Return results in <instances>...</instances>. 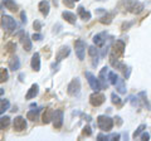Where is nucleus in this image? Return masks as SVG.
Returning a JSON list of instances; mask_svg holds the SVG:
<instances>
[{
	"instance_id": "obj_1",
	"label": "nucleus",
	"mask_w": 151,
	"mask_h": 141,
	"mask_svg": "<svg viewBox=\"0 0 151 141\" xmlns=\"http://www.w3.org/2000/svg\"><path fill=\"white\" fill-rule=\"evenodd\" d=\"M97 125L102 131H111L113 127V120L111 119L110 116H106V115H101L97 117Z\"/></svg>"
},
{
	"instance_id": "obj_2",
	"label": "nucleus",
	"mask_w": 151,
	"mask_h": 141,
	"mask_svg": "<svg viewBox=\"0 0 151 141\" xmlns=\"http://www.w3.org/2000/svg\"><path fill=\"white\" fill-rule=\"evenodd\" d=\"M1 28L4 30H6L8 33H12L17 28V22L13 17L10 15H3L1 17Z\"/></svg>"
},
{
	"instance_id": "obj_3",
	"label": "nucleus",
	"mask_w": 151,
	"mask_h": 141,
	"mask_svg": "<svg viewBox=\"0 0 151 141\" xmlns=\"http://www.w3.org/2000/svg\"><path fill=\"white\" fill-rule=\"evenodd\" d=\"M67 92L69 96H78L79 95V92H81V81H79L78 77H76L70 81V83L67 87Z\"/></svg>"
},
{
	"instance_id": "obj_4",
	"label": "nucleus",
	"mask_w": 151,
	"mask_h": 141,
	"mask_svg": "<svg viewBox=\"0 0 151 141\" xmlns=\"http://www.w3.org/2000/svg\"><path fill=\"white\" fill-rule=\"evenodd\" d=\"M86 42L82 40V39H77L74 42V49H76V54L79 60H83L84 59V54H86Z\"/></svg>"
},
{
	"instance_id": "obj_5",
	"label": "nucleus",
	"mask_w": 151,
	"mask_h": 141,
	"mask_svg": "<svg viewBox=\"0 0 151 141\" xmlns=\"http://www.w3.org/2000/svg\"><path fill=\"white\" fill-rule=\"evenodd\" d=\"M124 52H125V43L124 40H116L112 45V54L111 57H116L119 58L121 55H124Z\"/></svg>"
},
{
	"instance_id": "obj_6",
	"label": "nucleus",
	"mask_w": 151,
	"mask_h": 141,
	"mask_svg": "<svg viewBox=\"0 0 151 141\" xmlns=\"http://www.w3.org/2000/svg\"><path fill=\"white\" fill-rule=\"evenodd\" d=\"M106 100V97L103 93H101L100 91L98 92H93L91 96H89V103L93 106V107H98V106H101L103 102H105Z\"/></svg>"
},
{
	"instance_id": "obj_7",
	"label": "nucleus",
	"mask_w": 151,
	"mask_h": 141,
	"mask_svg": "<svg viewBox=\"0 0 151 141\" xmlns=\"http://www.w3.org/2000/svg\"><path fill=\"white\" fill-rule=\"evenodd\" d=\"M84 76H86L87 81H88V83H89V86H91V88H92L94 92H98V91H100L101 88H102V87H101V83H100V79L94 77L91 72H86V73H84Z\"/></svg>"
},
{
	"instance_id": "obj_8",
	"label": "nucleus",
	"mask_w": 151,
	"mask_h": 141,
	"mask_svg": "<svg viewBox=\"0 0 151 141\" xmlns=\"http://www.w3.org/2000/svg\"><path fill=\"white\" fill-rule=\"evenodd\" d=\"M69 53H70L69 47L68 45H62L55 54V63H60L63 59H65V57H68Z\"/></svg>"
},
{
	"instance_id": "obj_9",
	"label": "nucleus",
	"mask_w": 151,
	"mask_h": 141,
	"mask_svg": "<svg viewBox=\"0 0 151 141\" xmlns=\"http://www.w3.org/2000/svg\"><path fill=\"white\" fill-rule=\"evenodd\" d=\"M53 126L54 129H60L63 125V111L62 110H55L54 111V115H53Z\"/></svg>"
},
{
	"instance_id": "obj_10",
	"label": "nucleus",
	"mask_w": 151,
	"mask_h": 141,
	"mask_svg": "<svg viewBox=\"0 0 151 141\" xmlns=\"http://www.w3.org/2000/svg\"><path fill=\"white\" fill-rule=\"evenodd\" d=\"M13 126H14V130L20 132V131H24L27 129V121L23 116H17L15 119H14Z\"/></svg>"
},
{
	"instance_id": "obj_11",
	"label": "nucleus",
	"mask_w": 151,
	"mask_h": 141,
	"mask_svg": "<svg viewBox=\"0 0 151 141\" xmlns=\"http://www.w3.org/2000/svg\"><path fill=\"white\" fill-rule=\"evenodd\" d=\"M20 43L23 45V48H24V50H27V52L32 50V39L28 33H23L20 35Z\"/></svg>"
},
{
	"instance_id": "obj_12",
	"label": "nucleus",
	"mask_w": 151,
	"mask_h": 141,
	"mask_svg": "<svg viewBox=\"0 0 151 141\" xmlns=\"http://www.w3.org/2000/svg\"><path fill=\"white\" fill-rule=\"evenodd\" d=\"M98 79H100V83H101V87L102 88H107L108 87V83H107V79H108V68L107 67H103L100 70V76H98Z\"/></svg>"
},
{
	"instance_id": "obj_13",
	"label": "nucleus",
	"mask_w": 151,
	"mask_h": 141,
	"mask_svg": "<svg viewBox=\"0 0 151 141\" xmlns=\"http://www.w3.org/2000/svg\"><path fill=\"white\" fill-rule=\"evenodd\" d=\"M30 65H32L33 70H35V72H39L40 70V54L38 53V52H35V53L33 54Z\"/></svg>"
},
{
	"instance_id": "obj_14",
	"label": "nucleus",
	"mask_w": 151,
	"mask_h": 141,
	"mask_svg": "<svg viewBox=\"0 0 151 141\" xmlns=\"http://www.w3.org/2000/svg\"><path fill=\"white\" fill-rule=\"evenodd\" d=\"M38 93H39V86H38V83L32 84V87L28 90L27 95H25V100H32V98H35L38 96Z\"/></svg>"
},
{
	"instance_id": "obj_15",
	"label": "nucleus",
	"mask_w": 151,
	"mask_h": 141,
	"mask_svg": "<svg viewBox=\"0 0 151 141\" xmlns=\"http://www.w3.org/2000/svg\"><path fill=\"white\" fill-rule=\"evenodd\" d=\"M38 8H39V12L43 14L44 17H48L49 9H50V5H49L48 0H42V1L39 3V5H38Z\"/></svg>"
},
{
	"instance_id": "obj_16",
	"label": "nucleus",
	"mask_w": 151,
	"mask_h": 141,
	"mask_svg": "<svg viewBox=\"0 0 151 141\" xmlns=\"http://www.w3.org/2000/svg\"><path fill=\"white\" fill-rule=\"evenodd\" d=\"M88 53L89 55L93 58L92 59V65L93 67H97V64H98V49L96 48V47H89L88 48Z\"/></svg>"
},
{
	"instance_id": "obj_17",
	"label": "nucleus",
	"mask_w": 151,
	"mask_h": 141,
	"mask_svg": "<svg viewBox=\"0 0 151 141\" xmlns=\"http://www.w3.org/2000/svg\"><path fill=\"white\" fill-rule=\"evenodd\" d=\"M53 115H54V110L50 109V107H48V109H45L44 114H43V124H49V122H52V120H53Z\"/></svg>"
},
{
	"instance_id": "obj_18",
	"label": "nucleus",
	"mask_w": 151,
	"mask_h": 141,
	"mask_svg": "<svg viewBox=\"0 0 151 141\" xmlns=\"http://www.w3.org/2000/svg\"><path fill=\"white\" fill-rule=\"evenodd\" d=\"M106 42V34L105 33H100L93 37V43L96 44V47H103Z\"/></svg>"
},
{
	"instance_id": "obj_19",
	"label": "nucleus",
	"mask_w": 151,
	"mask_h": 141,
	"mask_svg": "<svg viewBox=\"0 0 151 141\" xmlns=\"http://www.w3.org/2000/svg\"><path fill=\"white\" fill-rule=\"evenodd\" d=\"M62 17L65 22L69 23V24H76V22H77V17H76V14H73L72 12H63Z\"/></svg>"
},
{
	"instance_id": "obj_20",
	"label": "nucleus",
	"mask_w": 151,
	"mask_h": 141,
	"mask_svg": "<svg viewBox=\"0 0 151 141\" xmlns=\"http://www.w3.org/2000/svg\"><path fill=\"white\" fill-rule=\"evenodd\" d=\"M78 15L81 17V19H83L84 22H88L89 19H91V17H92V14L89 13L88 10H86L83 6H78Z\"/></svg>"
},
{
	"instance_id": "obj_21",
	"label": "nucleus",
	"mask_w": 151,
	"mask_h": 141,
	"mask_svg": "<svg viewBox=\"0 0 151 141\" xmlns=\"http://www.w3.org/2000/svg\"><path fill=\"white\" fill-rule=\"evenodd\" d=\"M20 68V60L18 57H12L9 59V69L10 70H18Z\"/></svg>"
},
{
	"instance_id": "obj_22",
	"label": "nucleus",
	"mask_w": 151,
	"mask_h": 141,
	"mask_svg": "<svg viewBox=\"0 0 151 141\" xmlns=\"http://www.w3.org/2000/svg\"><path fill=\"white\" fill-rule=\"evenodd\" d=\"M39 114H40V109L30 110V111H28V114H27V119L30 121H37L39 119Z\"/></svg>"
},
{
	"instance_id": "obj_23",
	"label": "nucleus",
	"mask_w": 151,
	"mask_h": 141,
	"mask_svg": "<svg viewBox=\"0 0 151 141\" xmlns=\"http://www.w3.org/2000/svg\"><path fill=\"white\" fill-rule=\"evenodd\" d=\"M3 4H4V6H5L6 9H9L10 12H17L18 10V5L15 4L14 0H3Z\"/></svg>"
},
{
	"instance_id": "obj_24",
	"label": "nucleus",
	"mask_w": 151,
	"mask_h": 141,
	"mask_svg": "<svg viewBox=\"0 0 151 141\" xmlns=\"http://www.w3.org/2000/svg\"><path fill=\"white\" fill-rule=\"evenodd\" d=\"M10 107V102L6 98H0V115H3Z\"/></svg>"
},
{
	"instance_id": "obj_25",
	"label": "nucleus",
	"mask_w": 151,
	"mask_h": 141,
	"mask_svg": "<svg viewBox=\"0 0 151 141\" xmlns=\"http://www.w3.org/2000/svg\"><path fill=\"white\" fill-rule=\"evenodd\" d=\"M116 90L119 91L120 93H122V95H125L126 93V84H125V81L122 78H119V81L116 82Z\"/></svg>"
},
{
	"instance_id": "obj_26",
	"label": "nucleus",
	"mask_w": 151,
	"mask_h": 141,
	"mask_svg": "<svg viewBox=\"0 0 151 141\" xmlns=\"http://www.w3.org/2000/svg\"><path fill=\"white\" fill-rule=\"evenodd\" d=\"M9 125H10V117L9 116L0 117V129H6Z\"/></svg>"
},
{
	"instance_id": "obj_27",
	"label": "nucleus",
	"mask_w": 151,
	"mask_h": 141,
	"mask_svg": "<svg viewBox=\"0 0 151 141\" xmlns=\"http://www.w3.org/2000/svg\"><path fill=\"white\" fill-rule=\"evenodd\" d=\"M9 78V73L6 68H0V83L6 82Z\"/></svg>"
},
{
	"instance_id": "obj_28",
	"label": "nucleus",
	"mask_w": 151,
	"mask_h": 141,
	"mask_svg": "<svg viewBox=\"0 0 151 141\" xmlns=\"http://www.w3.org/2000/svg\"><path fill=\"white\" fill-rule=\"evenodd\" d=\"M108 81H110L111 84H113V86H115L116 82L119 81V76H117L115 72H112V70H111V72H108Z\"/></svg>"
},
{
	"instance_id": "obj_29",
	"label": "nucleus",
	"mask_w": 151,
	"mask_h": 141,
	"mask_svg": "<svg viewBox=\"0 0 151 141\" xmlns=\"http://www.w3.org/2000/svg\"><path fill=\"white\" fill-rule=\"evenodd\" d=\"M5 48H6V52H9V53H14V52H15V49H17V44L13 43V42H9Z\"/></svg>"
},
{
	"instance_id": "obj_30",
	"label": "nucleus",
	"mask_w": 151,
	"mask_h": 141,
	"mask_svg": "<svg viewBox=\"0 0 151 141\" xmlns=\"http://www.w3.org/2000/svg\"><path fill=\"white\" fill-rule=\"evenodd\" d=\"M145 129H146V125H144V124H142V125H140L139 127L136 129V131L134 132V135H132V136H134V139H136V137H137V136H139L141 132H142V131H144Z\"/></svg>"
},
{
	"instance_id": "obj_31",
	"label": "nucleus",
	"mask_w": 151,
	"mask_h": 141,
	"mask_svg": "<svg viewBox=\"0 0 151 141\" xmlns=\"http://www.w3.org/2000/svg\"><path fill=\"white\" fill-rule=\"evenodd\" d=\"M100 22L102 23V24H110V23L112 22V15H107V14H106L105 17L101 18Z\"/></svg>"
},
{
	"instance_id": "obj_32",
	"label": "nucleus",
	"mask_w": 151,
	"mask_h": 141,
	"mask_svg": "<svg viewBox=\"0 0 151 141\" xmlns=\"http://www.w3.org/2000/svg\"><path fill=\"white\" fill-rule=\"evenodd\" d=\"M111 98H112V103H115V105H121V103H122L121 98H120L119 96H117L115 92H113L112 95H111Z\"/></svg>"
},
{
	"instance_id": "obj_33",
	"label": "nucleus",
	"mask_w": 151,
	"mask_h": 141,
	"mask_svg": "<svg viewBox=\"0 0 151 141\" xmlns=\"http://www.w3.org/2000/svg\"><path fill=\"white\" fill-rule=\"evenodd\" d=\"M77 1H79V0H63V4L65 6H68V8H73L74 4Z\"/></svg>"
},
{
	"instance_id": "obj_34",
	"label": "nucleus",
	"mask_w": 151,
	"mask_h": 141,
	"mask_svg": "<svg viewBox=\"0 0 151 141\" xmlns=\"http://www.w3.org/2000/svg\"><path fill=\"white\" fill-rule=\"evenodd\" d=\"M82 134L84 135V136H91L92 135V130H91V127L87 125V126H84L83 127V131H82Z\"/></svg>"
},
{
	"instance_id": "obj_35",
	"label": "nucleus",
	"mask_w": 151,
	"mask_h": 141,
	"mask_svg": "<svg viewBox=\"0 0 151 141\" xmlns=\"http://www.w3.org/2000/svg\"><path fill=\"white\" fill-rule=\"evenodd\" d=\"M33 28H34V30H37V32H39L40 29H42V23L39 22V20H34V23H33Z\"/></svg>"
},
{
	"instance_id": "obj_36",
	"label": "nucleus",
	"mask_w": 151,
	"mask_h": 141,
	"mask_svg": "<svg viewBox=\"0 0 151 141\" xmlns=\"http://www.w3.org/2000/svg\"><path fill=\"white\" fill-rule=\"evenodd\" d=\"M120 139V134H111L106 136V140H119Z\"/></svg>"
},
{
	"instance_id": "obj_37",
	"label": "nucleus",
	"mask_w": 151,
	"mask_h": 141,
	"mask_svg": "<svg viewBox=\"0 0 151 141\" xmlns=\"http://www.w3.org/2000/svg\"><path fill=\"white\" fill-rule=\"evenodd\" d=\"M130 100H131V105L136 107V106H139V97H135V96H131L130 97Z\"/></svg>"
},
{
	"instance_id": "obj_38",
	"label": "nucleus",
	"mask_w": 151,
	"mask_h": 141,
	"mask_svg": "<svg viewBox=\"0 0 151 141\" xmlns=\"http://www.w3.org/2000/svg\"><path fill=\"white\" fill-rule=\"evenodd\" d=\"M32 39H33V40H37V42H39V40H42V39H43V35H42V34H39V33H34V34L32 35Z\"/></svg>"
},
{
	"instance_id": "obj_39",
	"label": "nucleus",
	"mask_w": 151,
	"mask_h": 141,
	"mask_svg": "<svg viewBox=\"0 0 151 141\" xmlns=\"http://www.w3.org/2000/svg\"><path fill=\"white\" fill-rule=\"evenodd\" d=\"M142 8H144L142 4H139L137 8H136V5H135V6H134V13H140L141 10H142Z\"/></svg>"
},
{
	"instance_id": "obj_40",
	"label": "nucleus",
	"mask_w": 151,
	"mask_h": 141,
	"mask_svg": "<svg viewBox=\"0 0 151 141\" xmlns=\"http://www.w3.org/2000/svg\"><path fill=\"white\" fill-rule=\"evenodd\" d=\"M141 140H150V134L144 132L142 135H141Z\"/></svg>"
},
{
	"instance_id": "obj_41",
	"label": "nucleus",
	"mask_w": 151,
	"mask_h": 141,
	"mask_svg": "<svg viewBox=\"0 0 151 141\" xmlns=\"http://www.w3.org/2000/svg\"><path fill=\"white\" fill-rule=\"evenodd\" d=\"M20 17H22V23H27V15H25V12H22V13H20Z\"/></svg>"
},
{
	"instance_id": "obj_42",
	"label": "nucleus",
	"mask_w": 151,
	"mask_h": 141,
	"mask_svg": "<svg viewBox=\"0 0 151 141\" xmlns=\"http://www.w3.org/2000/svg\"><path fill=\"white\" fill-rule=\"evenodd\" d=\"M116 120H117V124H119V125H121V124H122V121H121V117H119V116H117V117H116Z\"/></svg>"
},
{
	"instance_id": "obj_43",
	"label": "nucleus",
	"mask_w": 151,
	"mask_h": 141,
	"mask_svg": "<svg viewBox=\"0 0 151 141\" xmlns=\"http://www.w3.org/2000/svg\"><path fill=\"white\" fill-rule=\"evenodd\" d=\"M23 78H24V74H20V76H19V79H20V82H24V79H23Z\"/></svg>"
},
{
	"instance_id": "obj_44",
	"label": "nucleus",
	"mask_w": 151,
	"mask_h": 141,
	"mask_svg": "<svg viewBox=\"0 0 151 141\" xmlns=\"http://www.w3.org/2000/svg\"><path fill=\"white\" fill-rule=\"evenodd\" d=\"M1 95H4V90H3V88H0V96H1Z\"/></svg>"
},
{
	"instance_id": "obj_45",
	"label": "nucleus",
	"mask_w": 151,
	"mask_h": 141,
	"mask_svg": "<svg viewBox=\"0 0 151 141\" xmlns=\"http://www.w3.org/2000/svg\"><path fill=\"white\" fill-rule=\"evenodd\" d=\"M97 1H102V0H97Z\"/></svg>"
}]
</instances>
